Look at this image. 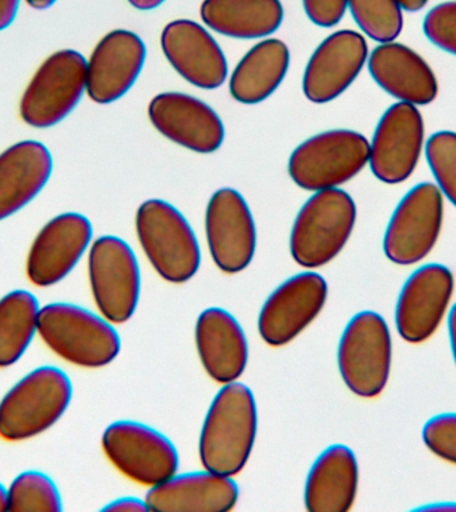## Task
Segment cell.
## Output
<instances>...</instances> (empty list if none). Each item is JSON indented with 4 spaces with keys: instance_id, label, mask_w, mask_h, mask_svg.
<instances>
[{
    "instance_id": "obj_17",
    "label": "cell",
    "mask_w": 456,
    "mask_h": 512,
    "mask_svg": "<svg viewBox=\"0 0 456 512\" xmlns=\"http://www.w3.org/2000/svg\"><path fill=\"white\" fill-rule=\"evenodd\" d=\"M368 59V44L359 32L340 30L327 36L316 48L304 71L303 92L312 103L339 98L362 72Z\"/></svg>"
},
{
    "instance_id": "obj_16",
    "label": "cell",
    "mask_w": 456,
    "mask_h": 512,
    "mask_svg": "<svg viewBox=\"0 0 456 512\" xmlns=\"http://www.w3.org/2000/svg\"><path fill=\"white\" fill-rule=\"evenodd\" d=\"M206 238L212 260L226 274L246 270L256 251V226L238 191L220 188L206 210Z\"/></svg>"
},
{
    "instance_id": "obj_23",
    "label": "cell",
    "mask_w": 456,
    "mask_h": 512,
    "mask_svg": "<svg viewBox=\"0 0 456 512\" xmlns=\"http://www.w3.org/2000/svg\"><path fill=\"white\" fill-rule=\"evenodd\" d=\"M195 343L204 370L216 383L236 382L246 370L247 336L235 316L223 308H207L199 315Z\"/></svg>"
},
{
    "instance_id": "obj_2",
    "label": "cell",
    "mask_w": 456,
    "mask_h": 512,
    "mask_svg": "<svg viewBox=\"0 0 456 512\" xmlns=\"http://www.w3.org/2000/svg\"><path fill=\"white\" fill-rule=\"evenodd\" d=\"M72 396L74 386L62 368L44 364L28 371L0 399V439L38 438L66 415Z\"/></svg>"
},
{
    "instance_id": "obj_35",
    "label": "cell",
    "mask_w": 456,
    "mask_h": 512,
    "mask_svg": "<svg viewBox=\"0 0 456 512\" xmlns=\"http://www.w3.org/2000/svg\"><path fill=\"white\" fill-rule=\"evenodd\" d=\"M103 511H126V512H143L148 511L146 500L135 498V496H123V498L112 500L107 506L102 508Z\"/></svg>"
},
{
    "instance_id": "obj_19",
    "label": "cell",
    "mask_w": 456,
    "mask_h": 512,
    "mask_svg": "<svg viewBox=\"0 0 456 512\" xmlns=\"http://www.w3.org/2000/svg\"><path fill=\"white\" fill-rule=\"evenodd\" d=\"M144 60L146 46L135 32H108L87 59L88 98L98 104L123 98L142 72Z\"/></svg>"
},
{
    "instance_id": "obj_31",
    "label": "cell",
    "mask_w": 456,
    "mask_h": 512,
    "mask_svg": "<svg viewBox=\"0 0 456 512\" xmlns=\"http://www.w3.org/2000/svg\"><path fill=\"white\" fill-rule=\"evenodd\" d=\"M426 158L436 186L456 207V132L432 134L426 143Z\"/></svg>"
},
{
    "instance_id": "obj_7",
    "label": "cell",
    "mask_w": 456,
    "mask_h": 512,
    "mask_svg": "<svg viewBox=\"0 0 456 512\" xmlns=\"http://www.w3.org/2000/svg\"><path fill=\"white\" fill-rule=\"evenodd\" d=\"M391 363V332L383 316L374 311L352 316L338 347L340 376L348 390L360 398H376L387 386Z\"/></svg>"
},
{
    "instance_id": "obj_29",
    "label": "cell",
    "mask_w": 456,
    "mask_h": 512,
    "mask_svg": "<svg viewBox=\"0 0 456 512\" xmlns=\"http://www.w3.org/2000/svg\"><path fill=\"white\" fill-rule=\"evenodd\" d=\"M7 511L60 512L63 498L58 484L46 472L26 470L7 486Z\"/></svg>"
},
{
    "instance_id": "obj_30",
    "label": "cell",
    "mask_w": 456,
    "mask_h": 512,
    "mask_svg": "<svg viewBox=\"0 0 456 512\" xmlns=\"http://www.w3.org/2000/svg\"><path fill=\"white\" fill-rule=\"evenodd\" d=\"M348 8L360 30L375 42H395L402 34L404 10L398 0H348Z\"/></svg>"
},
{
    "instance_id": "obj_22",
    "label": "cell",
    "mask_w": 456,
    "mask_h": 512,
    "mask_svg": "<svg viewBox=\"0 0 456 512\" xmlns=\"http://www.w3.org/2000/svg\"><path fill=\"white\" fill-rule=\"evenodd\" d=\"M368 70L376 84L399 102L427 106L438 96L435 72L402 43L379 44L368 56Z\"/></svg>"
},
{
    "instance_id": "obj_33",
    "label": "cell",
    "mask_w": 456,
    "mask_h": 512,
    "mask_svg": "<svg viewBox=\"0 0 456 512\" xmlns=\"http://www.w3.org/2000/svg\"><path fill=\"white\" fill-rule=\"evenodd\" d=\"M423 442L444 462L456 464V414L432 416L423 427Z\"/></svg>"
},
{
    "instance_id": "obj_13",
    "label": "cell",
    "mask_w": 456,
    "mask_h": 512,
    "mask_svg": "<svg viewBox=\"0 0 456 512\" xmlns=\"http://www.w3.org/2000/svg\"><path fill=\"white\" fill-rule=\"evenodd\" d=\"M328 286L316 272H300L280 284L260 310V338L271 347H282L302 334L322 312Z\"/></svg>"
},
{
    "instance_id": "obj_18",
    "label": "cell",
    "mask_w": 456,
    "mask_h": 512,
    "mask_svg": "<svg viewBox=\"0 0 456 512\" xmlns=\"http://www.w3.org/2000/svg\"><path fill=\"white\" fill-rule=\"evenodd\" d=\"M152 126L171 142L199 154L219 150L224 126L214 108L180 92L156 95L148 106Z\"/></svg>"
},
{
    "instance_id": "obj_4",
    "label": "cell",
    "mask_w": 456,
    "mask_h": 512,
    "mask_svg": "<svg viewBox=\"0 0 456 512\" xmlns=\"http://www.w3.org/2000/svg\"><path fill=\"white\" fill-rule=\"evenodd\" d=\"M87 95V59L72 48L55 51L38 67L24 88L19 116L35 130L64 122Z\"/></svg>"
},
{
    "instance_id": "obj_10",
    "label": "cell",
    "mask_w": 456,
    "mask_h": 512,
    "mask_svg": "<svg viewBox=\"0 0 456 512\" xmlns=\"http://www.w3.org/2000/svg\"><path fill=\"white\" fill-rule=\"evenodd\" d=\"M102 448L112 466L142 486L154 487L179 470L175 444L156 431L132 420L111 423L102 435Z\"/></svg>"
},
{
    "instance_id": "obj_34",
    "label": "cell",
    "mask_w": 456,
    "mask_h": 512,
    "mask_svg": "<svg viewBox=\"0 0 456 512\" xmlns=\"http://www.w3.org/2000/svg\"><path fill=\"white\" fill-rule=\"evenodd\" d=\"M304 11L316 26L330 28L343 19L348 0H303Z\"/></svg>"
},
{
    "instance_id": "obj_1",
    "label": "cell",
    "mask_w": 456,
    "mask_h": 512,
    "mask_svg": "<svg viewBox=\"0 0 456 512\" xmlns=\"http://www.w3.org/2000/svg\"><path fill=\"white\" fill-rule=\"evenodd\" d=\"M258 434V407L246 384H223L204 418L199 458L204 470L238 475L246 467Z\"/></svg>"
},
{
    "instance_id": "obj_9",
    "label": "cell",
    "mask_w": 456,
    "mask_h": 512,
    "mask_svg": "<svg viewBox=\"0 0 456 512\" xmlns=\"http://www.w3.org/2000/svg\"><path fill=\"white\" fill-rule=\"evenodd\" d=\"M88 283L98 312L114 324L134 316L140 298V268L126 240L99 236L87 254Z\"/></svg>"
},
{
    "instance_id": "obj_5",
    "label": "cell",
    "mask_w": 456,
    "mask_h": 512,
    "mask_svg": "<svg viewBox=\"0 0 456 512\" xmlns=\"http://www.w3.org/2000/svg\"><path fill=\"white\" fill-rule=\"evenodd\" d=\"M135 227L140 246L160 278L175 284L194 278L202 254L182 212L164 200L150 199L138 208Z\"/></svg>"
},
{
    "instance_id": "obj_6",
    "label": "cell",
    "mask_w": 456,
    "mask_h": 512,
    "mask_svg": "<svg viewBox=\"0 0 456 512\" xmlns=\"http://www.w3.org/2000/svg\"><path fill=\"white\" fill-rule=\"evenodd\" d=\"M355 223V202L346 191H316L300 208L292 226V259L306 268L326 266L346 247Z\"/></svg>"
},
{
    "instance_id": "obj_40",
    "label": "cell",
    "mask_w": 456,
    "mask_h": 512,
    "mask_svg": "<svg viewBox=\"0 0 456 512\" xmlns=\"http://www.w3.org/2000/svg\"><path fill=\"white\" fill-rule=\"evenodd\" d=\"M24 2L36 11H46L54 7L58 0H24Z\"/></svg>"
},
{
    "instance_id": "obj_32",
    "label": "cell",
    "mask_w": 456,
    "mask_h": 512,
    "mask_svg": "<svg viewBox=\"0 0 456 512\" xmlns=\"http://www.w3.org/2000/svg\"><path fill=\"white\" fill-rule=\"evenodd\" d=\"M423 32L434 46L456 56V0L432 7L423 20Z\"/></svg>"
},
{
    "instance_id": "obj_20",
    "label": "cell",
    "mask_w": 456,
    "mask_h": 512,
    "mask_svg": "<svg viewBox=\"0 0 456 512\" xmlns=\"http://www.w3.org/2000/svg\"><path fill=\"white\" fill-rule=\"evenodd\" d=\"M160 44L174 70L192 86L215 90L226 82V56L214 36L200 24L174 20L164 27Z\"/></svg>"
},
{
    "instance_id": "obj_11",
    "label": "cell",
    "mask_w": 456,
    "mask_h": 512,
    "mask_svg": "<svg viewBox=\"0 0 456 512\" xmlns=\"http://www.w3.org/2000/svg\"><path fill=\"white\" fill-rule=\"evenodd\" d=\"M444 216L443 195L435 184L423 182L411 188L396 206L383 250L399 266L422 262L438 242Z\"/></svg>"
},
{
    "instance_id": "obj_3",
    "label": "cell",
    "mask_w": 456,
    "mask_h": 512,
    "mask_svg": "<svg viewBox=\"0 0 456 512\" xmlns=\"http://www.w3.org/2000/svg\"><path fill=\"white\" fill-rule=\"evenodd\" d=\"M38 336L63 362L91 370L114 362L122 348L114 323L100 312L68 302L40 308Z\"/></svg>"
},
{
    "instance_id": "obj_39",
    "label": "cell",
    "mask_w": 456,
    "mask_h": 512,
    "mask_svg": "<svg viewBox=\"0 0 456 512\" xmlns=\"http://www.w3.org/2000/svg\"><path fill=\"white\" fill-rule=\"evenodd\" d=\"M398 2L404 11L418 12L426 7L428 0H398Z\"/></svg>"
},
{
    "instance_id": "obj_42",
    "label": "cell",
    "mask_w": 456,
    "mask_h": 512,
    "mask_svg": "<svg viewBox=\"0 0 456 512\" xmlns=\"http://www.w3.org/2000/svg\"><path fill=\"white\" fill-rule=\"evenodd\" d=\"M439 510V508H444V510H456V504H434V506H426L422 507V510Z\"/></svg>"
},
{
    "instance_id": "obj_14",
    "label": "cell",
    "mask_w": 456,
    "mask_h": 512,
    "mask_svg": "<svg viewBox=\"0 0 456 512\" xmlns=\"http://www.w3.org/2000/svg\"><path fill=\"white\" fill-rule=\"evenodd\" d=\"M454 288V275L443 264H426L412 272L396 302L395 324L400 338L411 344L430 339L447 314Z\"/></svg>"
},
{
    "instance_id": "obj_26",
    "label": "cell",
    "mask_w": 456,
    "mask_h": 512,
    "mask_svg": "<svg viewBox=\"0 0 456 512\" xmlns=\"http://www.w3.org/2000/svg\"><path fill=\"white\" fill-rule=\"evenodd\" d=\"M290 67V50L279 39H266L255 44L235 67L230 79V92L236 102L258 104L270 98Z\"/></svg>"
},
{
    "instance_id": "obj_41",
    "label": "cell",
    "mask_w": 456,
    "mask_h": 512,
    "mask_svg": "<svg viewBox=\"0 0 456 512\" xmlns=\"http://www.w3.org/2000/svg\"><path fill=\"white\" fill-rule=\"evenodd\" d=\"M7 486L0 482V512L7 511Z\"/></svg>"
},
{
    "instance_id": "obj_12",
    "label": "cell",
    "mask_w": 456,
    "mask_h": 512,
    "mask_svg": "<svg viewBox=\"0 0 456 512\" xmlns=\"http://www.w3.org/2000/svg\"><path fill=\"white\" fill-rule=\"evenodd\" d=\"M94 242L91 220L62 212L48 220L32 240L26 259L28 282L39 288L62 283L78 267Z\"/></svg>"
},
{
    "instance_id": "obj_25",
    "label": "cell",
    "mask_w": 456,
    "mask_h": 512,
    "mask_svg": "<svg viewBox=\"0 0 456 512\" xmlns=\"http://www.w3.org/2000/svg\"><path fill=\"white\" fill-rule=\"evenodd\" d=\"M359 466L354 451L332 444L316 458L304 486V506L310 512H346L358 494Z\"/></svg>"
},
{
    "instance_id": "obj_28",
    "label": "cell",
    "mask_w": 456,
    "mask_h": 512,
    "mask_svg": "<svg viewBox=\"0 0 456 512\" xmlns=\"http://www.w3.org/2000/svg\"><path fill=\"white\" fill-rule=\"evenodd\" d=\"M40 306L34 292L16 288L0 298V368L15 366L39 334Z\"/></svg>"
},
{
    "instance_id": "obj_8",
    "label": "cell",
    "mask_w": 456,
    "mask_h": 512,
    "mask_svg": "<svg viewBox=\"0 0 456 512\" xmlns=\"http://www.w3.org/2000/svg\"><path fill=\"white\" fill-rule=\"evenodd\" d=\"M370 158V142L352 130H331L296 147L288 172L296 186L307 191L330 190L350 182Z\"/></svg>"
},
{
    "instance_id": "obj_21",
    "label": "cell",
    "mask_w": 456,
    "mask_h": 512,
    "mask_svg": "<svg viewBox=\"0 0 456 512\" xmlns=\"http://www.w3.org/2000/svg\"><path fill=\"white\" fill-rule=\"evenodd\" d=\"M52 174L54 156L39 140H20L0 152V222L30 206Z\"/></svg>"
},
{
    "instance_id": "obj_36",
    "label": "cell",
    "mask_w": 456,
    "mask_h": 512,
    "mask_svg": "<svg viewBox=\"0 0 456 512\" xmlns=\"http://www.w3.org/2000/svg\"><path fill=\"white\" fill-rule=\"evenodd\" d=\"M24 0H0V32L14 24Z\"/></svg>"
},
{
    "instance_id": "obj_37",
    "label": "cell",
    "mask_w": 456,
    "mask_h": 512,
    "mask_svg": "<svg viewBox=\"0 0 456 512\" xmlns=\"http://www.w3.org/2000/svg\"><path fill=\"white\" fill-rule=\"evenodd\" d=\"M448 335H450L452 356H454L456 364V303L452 306L450 314H448Z\"/></svg>"
},
{
    "instance_id": "obj_27",
    "label": "cell",
    "mask_w": 456,
    "mask_h": 512,
    "mask_svg": "<svg viewBox=\"0 0 456 512\" xmlns=\"http://www.w3.org/2000/svg\"><path fill=\"white\" fill-rule=\"evenodd\" d=\"M280 0H204L200 18L211 30L235 39L274 34L283 22Z\"/></svg>"
},
{
    "instance_id": "obj_24",
    "label": "cell",
    "mask_w": 456,
    "mask_h": 512,
    "mask_svg": "<svg viewBox=\"0 0 456 512\" xmlns=\"http://www.w3.org/2000/svg\"><path fill=\"white\" fill-rule=\"evenodd\" d=\"M239 487L232 476L212 471L175 474L147 492L148 511L224 512L236 506Z\"/></svg>"
},
{
    "instance_id": "obj_38",
    "label": "cell",
    "mask_w": 456,
    "mask_h": 512,
    "mask_svg": "<svg viewBox=\"0 0 456 512\" xmlns=\"http://www.w3.org/2000/svg\"><path fill=\"white\" fill-rule=\"evenodd\" d=\"M164 2H166V0H128V3H130L132 7L140 11L155 10V8L162 6Z\"/></svg>"
},
{
    "instance_id": "obj_15",
    "label": "cell",
    "mask_w": 456,
    "mask_h": 512,
    "mask_svg": "<svg viewBox=\"0 0 456 512\" xmlns=\"http://www.w3.org/2000/svg\"><path fill=\"white\" fill-rule=\"evenodd\" d=\"M424 146V122L418 107L398 102L387 108L370 143L372 174L380 182L399 184L418 166Z\"/></svg>"
}]
</instances>
